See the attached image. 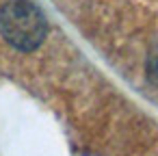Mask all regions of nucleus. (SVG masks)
I'll return each instance as SVG.
<instances>
[{"label":"nucleus","instance_id":"f257e3e1","mask_svg":"<svg viewBox=\"0 0 158 156\" xmlns=\"http://www.w3.org/2000/svg\"><path fill=\"white\" fill-rule=\"evenodd\" d=\"M0 33L15 50L33 52L48 35V22L31 0H11L0 11Z\"/></svg>","mask_w":158,"mask_h":156},{"label":"nucleus","instance_id":"f03ea898","mask_svg":"<svg viewBox=\"0 0 158 156\" xmlns=\"http://www.w3.org/2000/svg\"><path fill=\"white\" fill-rule=\"evenodd\" d=\"M147 74L152 76V80L154 82H158V46L149 52V57H147Z\"/></svg>","mask_w":158,"mask_h":156}]
</instances>
